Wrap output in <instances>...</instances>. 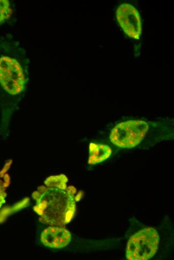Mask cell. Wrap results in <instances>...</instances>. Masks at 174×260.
<instances>
[{
  "instance_id": "5",
  "label": "cell",
  "mask_w": 174,
  "mask_h": 260,
  "mask_svg": "<svg viewBox=\"0 0 174 260\" xmlns=\"http://www.w3.org/2000/svg\"><path fill=\"white\" fill-rule=\"evenodd\" d=\"M116 20L125 34L138 39L142 33V22L138 12L129 4H121L116 12Z\"/></svg>"
},
{
  "instance_id": "2",
  "label": "cell",
  "mask_w": 174,
  "mask_h": 260,
  "mask_svg": "<svg viewBox=\"0 0 174 260\" xmlns=\"http://www.w3.org/2000/svg\"><path fill=\"white\" fill-rule=\"evenodd\" d=\"M29 60L24 48L10 34L0 38V86L10 96L25 89Z\"/></svg>"
},
{
  "instance_id": "4",
  "label": "cell",
  "mask_w": 174,
  "mask_h": 260,
  "mask_svg": "<svg viewBox=\"0 0 174 260\" xmlns=\"http://www.w3.org/2000/svg\"><path fill=\"white\" fill-rule=\"evenodd\" d=\"M149 128L144 120H128L116 124L112 130L110 138L112 143L122 148H132L143 140Z\"/></svg>"
},
{
  "instance_id": "9",
  "label": "cell",
  "mask_w": 174,
  "mask_h": 260,
  "mask_svg": "<svg viewBox=\"0 0 174 260\" xmlns=\"http://www.w3.org/2000/svg\"><path fill=\"white\" fill-rule=\"evenodd\" d=\"M6 196L4 182L0 179V208L2 204L5 202Z\"/></svg>"
},
{
  "instance_id": "6",
  "label": "cell",
  "mask_w": 174,
  "mask_h": 260,
  "mask_svg": "<svg viewBox=\"0 0 174 260\" xmlns=\"http://www.w3.org/2000/svg\"><path fill=\"white\" fill-rule=\"evenodd\" d=\"M42 242L53 248L66 246L71 240V234L66 229L58 226H50L46 228L40 236Z\"/></svg>"
},
{
  "instance_id": "7",
  "label": "cell",
  "mask_w": 174,
  "mask_h": 260,
  "mask_svg": "<svg viewBox=\"0 0 174 260\" xmlns=\"http://www.w3.org/2000/svg\"><path fill=\"white\" fill-rule=\"evenodd\" d=\"M111 154L112 150L108 146L91 142L89 147L88 163L95 164L101 162L108 158Z\"/></svg>"
},
{
  "instance_id": "8",
  "label": "cell",
  "mask_w": 174,
  "mask_h": 260,
  "mask_svg": "<svg viewBox=\"0 0 174 260\" xmlns=\"http://www.w3.org/2000/svg\"><path fill=\"white\" fill-rule=\"evenodd\" d=\"M12 14V8L9 0H0V25L8 20Z\"/></svg>"
},
{
  "instance_id": "1",
  "label": "cell",
  "mask_w": 174,
  "mask_h": 260,
  "mask_svg": "<svg viewBox=\"0 0 174 260\" xmlns=\"http://www.w3.org/2000/svg\"><path fill=\"white\" fill-rule=\"evenodd\" d=\"M67 177L61 174L51 176L45 181L46 186H42L32 194L36 201L34 211L42 223L62 226L73 218L76 204L73 186L67 187Z\"/></svg>"
},
{
  "instance_id": "3",
  "label": "cell",
  "mask_w": 174,
  "mask_h": 260,
  "mask_svg": "<svg viewBox=\"0 0 174 260\" xmlns=\"http://www.w3.org/2000/svg\"><path fill=\"white\" fill-rule=\"evenodd\" d=\"M159 236L152 228L142 229L129 239L126 256L130 260H146L152 258L158 248Z\"/></svg>"
}]
</instances>
